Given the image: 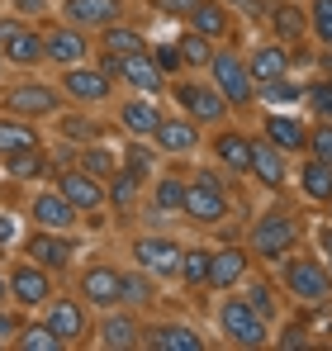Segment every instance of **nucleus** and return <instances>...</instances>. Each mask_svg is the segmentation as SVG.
I'll return each mask as SVG.
<instances>
[{"instance_id": "obj_1", "label": "nucleus", "mask_w": 332, "mask_h": 351, "mask_svg": "<svg viewBox=\"0 0 332 351\" xmlns=\"http://www.w3.org/2000/svg\"><path fill=\"white\" fill-rule=\"evenodd\" d=\"M299 214H289V209H266L261 219H257V228H252V252L261 256V261H280V256H289L294 252V242H299Z\"/></svg>"}, {"instance_id": "obj_45", "label": "nucleus", "mask_w": 332, "mask_h": 351, "mask_svg": "<svg viewBox=\"0 0 332 351\" xmlns=\"http://www.w3.org/2000/svg\"><path fill=\"white\" fill-rule=\"evenodd\" d=\"M81 167H86V171H91V176H100V180H105V176L114 171V157H110V152H105V147H91V152L81 157Z\"/></svg>"}, {"instance_id": "obj_40", "label": "nucleus", "mask_w": 332, "mask_h": 351, "mask_svg": "<svg viewBox=\"0 0 332 351\" xmlns=\"http://www.w3.org/2000/svg\"><path fill=\"white\" fill-rule=\"evenodd\" d=\"M152 299H157V294H152V276H147L143 266H138V271H123V304L138 308V304H152Z\"/></svg>"}, {"instance_id": "obj_56", "label": "nucleus", "mask_w": 332, "mask_h": 351, "mask_svg": "<svg viewBox=\"0 0 332 351\" xmlns=\"http://www.w3.org/2000/svg\"><path fill=\"white\" fill-rule=\"evenodd\" d=\"M328 204H332V199H328Z\"/></svg>"}, {"instance_id": "obj_28", "label": "nucleus", "mask_w": 332, "mask_h": 351, "mask_svg": "<svg viewBox=\"0 0 332 351\" xmlns=\"http://www.w3.org/2000/svg\"><path fill=\"white\" fill-rule=\"evenodd\" d=\"M299 190H304L309 199L328 204V199H332V162H323V157H309V162L299 167Z\"/></svg>"}, {"instance_id": "obj_14", "label": "nucleus", "mask_w": 332, "mask_h": 351, "mask_svg": "<svg viewBox=\"0 0 332 351\" xmlns=\"http://www.w3.org/2000/svg\"><path fill=\"white\" fill-rule=\"evenodd\" d=\"M81 304H91V308H114V304H123V271H114V266H91V271L81 276Z\"/></svg>"}, {"instance_id": "obj_33", "label": "nucleus", "mask_w": 332, "mask_h": 351, "mask_svg": "<svg viewBox=\"0 0 332 351\" xmlns=\"http://www.w3.org/2000/svg\"><path fill=\"white\" fill-rule=\"evenodd\" d=\"M100 43H105V53H114V58H128V53H143L147 48V38L138 29H128V24H110Z\"/></svg>"}, {"instance_id": "obj_3", "label": "nucleus", "mask_w": 332, "mask_h": 351, "mask_svg": "<svg viewBox=\"0 0 332 351\" xmlns=\"http://www.w3.org/2000/svg\"><path fill=\"white\" fill-rule=\"evenodd\" d=\"M190 223H223L228 219V190L214 171H200L185 180V209H180Z\"/></svg>"}, {"instance_id": "obj_30", "label": "nucleus", "mask_w": 332, "mask_h": 351, "mask_svg": "<svg viewBox=\"0 0 332 351\" xmlns=\"http://www.w3.org/2000/svg\"><path fill=\"white\" fill-rule=\"evenodd\" d=\"M266 138L276 143L280 152H299V147H309V128H304L299 119H285V114L266 119Z\"/></svg>"}, {"instance_id": "obj_41", "label": "nucleus", "mask_w": 332, "mask_h": 351, "mask_svg": "<svg viewBox=\"0 0 332 351\" xmlns=\"http://www.w3.org/2000/svg\"><path fill=\"white\" fill-rule=\"evenodd\" d=\"M309 29H313V38L332 48V0H313L309 5Z\"/></svg>"}, {"instance_id": "obj_13", "label": "nucleus", "mask_w": 332, "mask_h": 351, "mask_svg": "<svg viewBox=\"0 0 332 351\" xmlns=\"http://www.w3.org/2000/svg\"><path fill=\"white\" fill-rule=\"evenodd\" d=\"M5 110L14 119H48L57 114V90L43 86V81H24V86H14L5 95Z\"/></svg>"}, {"instance_id": "obj_54", "label": "nucleus", "mask_w": 332, "mask_h": 351, "mask_svg": "<svg viewBox=\"0 0 332 351\" xmlns=\"http://www.w3.org/2000/svg\"><path fill=\"white\" fill-rule=\"evenodd\" d=\"M10 299V276H0V304Z\"/></svg>"}, {"instance_id": "obj_16", "label": "nucleus", "mask_w": 332, "mask_h": 351, "mask_svg": "<svg viewBox=\"0 0 332 351\" xmlns=\"http://www.w3.org/2000/svg\"><path fill=\"white\" fill-rule=\"evenodd\" d=\"M29 214H34V228H53V233H71L76 219H81V209H76L62 190H43Z\"/></svg>"}, {"instance_id": "obj_34", "label": "nucleus", "mask_w": 332, "mask_h": 351, "mask_svg": "<svg viewBox=\"0 0 332 351\" xmlns=\"http://www.w3.org/2000/svg\"><path fill=\"white\" fill-rule=\"evenodd\" d=\"M5 171L14 176V180H38V176L48 171V157L38 147H24V152H10L5 157Z\"/></svg>"}, {"instance_id": "obj_44", "label": "nucleus", "mask_w": 332, "mask_h": 351, "mask_svg": "<svg viewBox=\"0 0 332 351\" xmlns=\"http://www.w3.org/2000/svg\"><path fill=\"white\" fill-rule=\"evenodd\" d=\"M309 157H323V162H332V123H318V128L309 133Z\"/></svg>"}, {"instance_id": "obj_17", "label": "nucleus", "mask_w": 332, "mask_h": 351, "mask_svg": "<svg viewBox=\"0 0 332 351\" xmlns=\"http://www.w3.org/2000/svg\"><path fill=\"white\" fill-rule=\"evenodd\" d=\"M43 53H48L53 66H76V62H86V53H91V38H86V29L62 24L53 34H43Z\"/></svg>"}, {"instance_id": "obj_5", "label": "nucleus", "mask_w": 332, "mask_h": 351, "mask_svg": "<svg viewBox=\"0 0 332 351\" xmlns=\"http://www.w3.org/2000/svg\"><path fill=\"white\" fill-rule=\"evenodd\" d=\"M209 76H214V86L223 90V100H228L233 110H247V105L257 100L252 66L237 58V53H214V58H209Z\"/></svg>"}, {"instance_id": "obj_19", "label": "nucleus", "mask_w": 332, "mask_h": 351, "mask_svg": "<svg viewBox=\"0 0 332 351\" xmlns=\"http://www.w3.org/2000/svg\"><path fill=\"white\" fill-rule=\"evenodd\" d=\"M43 323H48L57 337L71 347V342H81V337H86V304H81V299H53Z\"/></svg>"}, {"instance_id": "obj_4", "label": "nucleus", "mask_w": 332, "mask_h": 351, "mask_svg": "<svg viewBox=\"0 0 332 351\" xmlns=\"http://www.w3.org/2000/svg\"><path fill=\"white\" fill-rule=\"evenodd\" d=\"M285 290L299 304H328L332 299V271L318 256H289L285 261Z\"/></svg>"}, {"instance_id": "obj_8", "label": "nucleus", "mask_w": 332, "mask_h": 351, "mask_svg": "<svg viewBox=\"0 0 332 351\" xmlns=\"http://www.w3.org/2000/svg\"><path fill=\"white\" fill-rule=\"evenodd\" d=\"M62 90L76 100V105H105L114 90V76L105 66H62Z\"/></svg>"}, {"instance_id": "obj_32", "label": "nucleus", "mask_w": 332, "mask_h": 351, "mask_svg": "<svg viewBox=\"0 0 332 351\" xmlns=\"http://www.w3.org/2000/svg\"><path fill=\"white\" fill-rule=\"evenodd\" d=\"M24 147H38V133H34V123L29 119H0V157H10V152H24Z\"/></svg>"}, {"instance_id": "obj_39", "label": "nucleus", "mask_w": 332, "mask_h": 351, "mask_svg": "<svg viewBox=\"0 0 332 351\" xmlns=\"http://www.w3.org/2000/svg\"><path fill=\"white\" fill-rule=\"evenodd\" d=\"M138 185H143V180H138L133 171H119V176H110V204L119 209V214H128V209L138 204Z\"/></svg>"}, {"instance_id": "obj_37", "label": "nucleus", "mask_w": 332, "mask_h": 351, "mask_svg": "<svg viewBox=\"0 0 332 351\" xmlns=\"http://www.w3.org/2000/svg\"><path fill=\"white\" fill-rule=\"evenodd\" d=\"M14 347L19 351H62L67 342L57 337L48 323H34V328H19V337H14Z\"/></svg>"}, {"instance_id": "obj_6", "label": "nucleus", "mask_w": 332, "mask_h": 351, "mask_svg": "<svg viewBox=\"0 0 332 351\" xmlns=\"http://www.w3.org/2000/svg\"><path fill=\"white\" fill-rule=\"evenodd\" d=\"M176 105L185 110V119H195V123H223V114L233 110L223 100L219 86H204V81H180L176 86Z\"/></svg>"}, {"instance_id": "obj_50", "label": "nucleus", "mask_w": 332, "mask_h": 351, "mask_svg": "<svg viewBox=\"0 0 332 351\" xmlns=\"http://www.w3.org/2000/svg\"><path fill=\"white\" fill-rule=\"evenodd\" d=\"M14 10L19 14H38V10H48V0H14Z\"/></svg>"}, {"instance_id": "obj_7", "label": "nucleus", "mask_w": 332, "mask_h": 351, "mask_svg": "<svg viewBox=\"0 0 332 351\" xmlns=\"http://www.w3.org/2000/svg\"><path fill=\"white\" fill-rule=\"evenodd\" d=\"M105 71L110 76H123L133 90H143V95H152V90H162L166 86V71L157 66V58L143 48V53H128V58H114V53H105Z\"/></svg>"}, {"instance_id": "obj_24", "label": "nucleus", "mask_w": 332, "mask_h": 351, "mask_svg": "<svg viewBox=\"0 0 332 351\" xmlns=\"http://www.w3.org/2000/svg\"><path fill=\"white\" fill-rule=\"evenodd\" d=\"M247 66H252V81L257 86H271V81H285V71H289V53H285V43H266V48H257L252 58H247Z\"/></svg>"}, {"instance_id": "obj_15", "label": "nucleus", "mask_w": 332, "mask_h": 351, "mask_svg": "<svg viewBox=\"0 0 332 351\" xmlns=\"http://www.w3.org/2000/svg\"><path fill=\"white\" fill-rule=\"evenodd\" d=\"M57 190H62L81 214H91V219H95V214H100V204L110 199V195H105V185H100V176H91L86 167H81V171H62V176H57Z\"/></svg>"}, {"instance_id": "obj_2", "label": "nucleus", "mask_w": 332, "mask_h": 351, "mask_svg": "<svg viewBox=\"0 0 332 351\" xmlns=\"http://www.w3.org/2000/svg\"><path fill=\"white\" fill-rule=\"evenodd\" d=\"M219 328H223V337H228V347L257 351V347L271 342V318H261L247 299H228V304H223L219 308Z\"/></svg>"}, {"instance_id": "obj_55", "label": "nucleus", "mask_w": 332, "mask_h": 351, "mask_svg": "<svg viewBox=\"0 0 332 351\" xmlns=\"http://www.w3.org/2000/svg\"><path fill=\"white\" fill-rule=\"evenodd\" d=\"M0 71H5V53H0Z\"/></svg>"}, {"instance_id": "obj_23", "label": "nucleus", "mask_w": 332, "mask_h": 351, "mask_svg": "<svg viewBox=\"0 0 332 351\" xmlns=\"http://www.w3.org/2000/svg\"><path fill=\"white\" fill-rule=\"evenodd\" d=\"M143 342L157 347V351H204V332H195L185 323H157Z\"/></svg>"}, {"instance_id": "obj_51", "label": "nucleus", "mask_w": 332, "mask_h": 351, "mask_svg": "<svg viewBox=\"0 0 332 351\" xmlns=\"http://www.w3.org/2000/svg\"><path fill=\"white\" fill-rule=\"evenodd\" d=\"M280 342H285V347H304V328H285Z\"/></svg>"}, {"instance_id": "obj_48", "label": "nucleus", "mask_w": 332, "mask_h": 351, "mask_svg": "<svg viewBox=\"0 0 332 351\" xmlns=\"http://www.w3.org/2000/svg\"><path fill=\"white\" fill-rule=\"evenodd\" d=\"M152 58H157V66H162V71H176V66H180V53H176V48H157Z\"/></svg>"}, {"instance_id": "obj_35", "label": "nucleus", "mask_w": 332, "mask_h": 351, "mask_svg": "<svg viewBox=\"0 0 332 351\" xmlns=\"http://www.w3.org/2000/svg\"><path fill=\"white\" fill-rule=\"evenodd\" d=\"M152 204H157V214H180L185 209V180L180 176H162L152 185Z\"/></svg>"}, {"instance_id": "obj_10", "label": "nucleus", "mask_w": 332, "mask_h": 351, "mask_svg": "<svg viewBox=\"0 0 332 351\" xmlns=\"http://www.w3.org/2000/svg\"><path fill=\"white\" fill-rule=\"evenodd\" d=\"M10 299H14L19 308H43V304L53 299V276H48L38 261L14 266V271H10Z\"/></svg>"}, {"instance_id": "obj_22", "label": "nucleus", "mask_w": 332, "mask_h": 351, "mask_svg": "<svg viewBox=\"0 0 332 351\" xmlns=\"http://www.w3.org/2000/svg\"><path fill=\"white\" fill-rule=\"evenodd\" d=\"M247 252L242 247H223L209 256V290H228V285H237L242 276H247Z\"/></svg>"}, {"instance_id": "obj_42", "label": "nucleus", "mask_w": 332, "mask_h": 351, "mask_svg": "<svg viewBox=\"0 0 332 351\" xmlns=\"http://www.w3.org/2000/svg\"><path fill=\"white\" fill-rule=\"evenodd\" d=\"M304 100H309V110L318 114V123H332V81H313V86L304 90Z\"/></svg>"}, {"instance_id": "obj_11", "label": "nucleus", "mask_w": 332, "mask_h": 351, "mask_svg": "<svg viewBox=\"0 0 332 351\" xmlns=\"http://www.w3.org/2000/svg\"><path fill=\"white\" fill-rule=\"evenodd\" d=\"M24 256L38 261L43 271H67L71 256H76V242L67 233H53V228H34V237L24 242Z\"/></svg>"}, {"instance_id": "obj_53", "label": "nucleus", "mask_w": 332, "mask_h": 351, "mask_svg": "<svg viewBox=\"0 0 332 351\" xmlns=\"http://www.w3.org/2000/svg\"><path fill=\"white\" fill-rule=\"evenodd\" d=\"M228 5H242L247 14H261V0H228Z\"/></svg>"}, {"instance_id": "obj_18", "label": "nucleus", "mask_w": 332, "mask_h": 351, "mask_svg": "<svg viewBox=\"0 0 332 351\" xmlns=\"http://www.w3.org/2000/svg\"><path fill=\"white\" fill-rule=\"evenodd\" d=\"M62 14L76 29H110V24L123 19V0H67Z\"/></svg>"}, {"instance_id": "obj_20", "label": "nucleus", "mask_w": 332, "mask_h": 351, "mask_svg": "<svg viewBox=\"0 0 332 351\" xmlns=\"http://www.w3.org/2000/svg\"><path fill=\"white\" fill-rule=\"evenodd\" d=\"M252 176H257L266 190H280V185H285V152H280L266 133L252 138Z\"/></svg>"}, {"instance_id": "obj_52", "label": "nucleus", "mask_w": 332, "mask_h": 351, "mask_svg": "<svg viewBox=\"0 0 332 351\" xmlns=\"http://www.w3.org/2000/svg\"><path fill=\"white\" fill-rule=\"evenodd\" d=\"M0 242H14V219L0 214Z\"/></svg>"}, {"instance_id": "obj_25", "label": "nucleus", "mask_w": 332, "mask_h": 351, "mask_svg": "<svg viewBox=\"0 0 332 351\" xmlns=\"http://www.w3.org/2000/svg\"><path fill=\"white\" fill-rule=\"evenodd\" d=\"M214 157H219L228 171H237V176L252 171V138H242V133H233V128H228V133L214 138Z\"/></svg>"}, {"instance_id": "obj_29", "label": "nucleus", "mask_w": 332, "mask_h": 351, "mask_svg": "<svg viewBox=\"0 0 332 351\" xmlns=\"http://www.w3.org/2000/svg\"><path fill=\"white\" fill-rule=\"evenodd\" d=\"M162 119H166V114L152 105V100H128V105L119 110V123H123L128 133H138V138H152Z\"/></svg>"}, {"instance_id": "obj_12", "label": "nucleus", "mask_w": 332, "mask_h": 351, "mask_svg": "<svg viewBox=\"0 0 332 351\" xmlns=\"http://www.w3.org/2000/svg\"><path fill=\"white\" fill-rule=\"evenodd\" d=\"M180 256H185V247H176L171 237H138L133 242V261L147 271V276H180Z\"/></svg>"}, {"instance_id": "obj_21", "label": "nucleus", "mask_w": 332, "mask_h": 351, "mask_svg": "<svg viewBox=\"0 0 332 351\" xmlns=\"http://www.w3.org/2000/svg\"><path fill=\"white\" fill-rule=\"evenodd\" d=\"M152 138H157L162 152L185 157V152H195V143H200V123H195V119H162Z\"/></svg>"}, {"instance_id": "obj_26", "label": "nucleus", "mask_w": 332, "mask_h": 351, "mask_svg": "<svg viewBox=\"0 0 332 351\" xmlns=\"http://www.w3.org/2000/svg\"><path fill=\"white\" fill-rule=\"evenodd\" d=\"M190 29L204 34V38H223V34H233V19H228L223 0H200V5L190 10Z\"/></svg>"}, {"instance_id": "obj_27", "label": "nucleus", "mask_w": 332, "mask_h": 351, "mask_svg": "<svg viewBox=\"0 0 332 351\" xmlns=\"http://www.w3.org/2000/svg\"><path fill=\"white\" fill-rule=\"evenodd\" d=\"M143 328L133 323V313H110L105 323H100V347H110V351H128V347H138L143 337H138Z\"/></svg>"}, {"instance_id": "obj_9", "label": "nucleus", "mask_w": 332, "mask_h": 351, "mask_svg": "<svg viewBox=\"0 0 332 351\" xmlns=\"http://www.w3.org/2000/svg\"><path fill=\"white\" fill-rule=\"evenodd\" d=\"M0 53H5V62H14V66H38V62L48 58L38 29L19 24V19H5L0 24Z\"/></svg>"}, {"instance_id": "obj_38", "label": "nucleus", "mask_w": 332, "mask_h": 351, "mask_svg": "<svg viewBox=\"0 0 332 351\" xmlns=\"http://www.w3.org/2000/svg\"><path fill=\"white\" fill-rule=\"evenodd\" d=\"M209 256H214V252L190 247V252L180 256V280H185V285H195V290H200V285H209Z\"/></svg>"}, {"instance_id": "obj_31", "label": "nucleus", "mask_w": 332, "mask_h": 351, "mask_svg": "<svg viewBox=\"0 0 332 351\" xmlns=\"http://www.w3.org/2000/svg\"><path fill=\"white\" fill-rule=\"evenodd\" d=\"M271 29H276L280 43H294V38H304V34H309V14H304L299 5H289V0H285V5L271 10Z\"/></svg>"}, {"instance_id": "obj_43", "label": "nucleus", "mask_w": 332, "mask_h": 351, "mask_svg": "<svg viewBox=\"0 0 332 351\" xmlns=\"http://www.w3.org/2000/svg\"><path fill=\"white\" fill-rule=\"evenodd\" d=\"M242 299H247V304H252V308H257V313H261V318H276V290H271V285H266V280H252V285H247V294H242Z\"/></svg>"}, {"instance_id": "obj_47", "label": "nucleus", "mask_w": 332, "mask_h": 351, "mask_svg": "<svg viewBox=\"0 0 332 351\" xmlns=\"http://www.w3.org/2000/svg\"><path fill=\"white\" fill-rule=\"evenodd\" d=\"M123 171H133V176H138V180H143V176L152 171V157H147V152H133V157H128V167H123Z\"/></svg>"}, {"instance_id": "obj_46", "label": "nucleus", "mask_w": 332, "mask_h": 351, "mask_svg": "<svg viewBox=\"0 0 332 351\" xmlns=\"http://www.w3.org/2000/svg\"><path fill=\"white\" fill-rule=\"evenodd\" d=\"M200 0H152V10L166 14V19H190V10H195Z\"/></svg>"}, {"instance_id": "obj_49", "label": "nucleus", "mask_w": 332, "mask_h": 351, "mask_svg": "<svg viewBox=\"0 0 332 351\" xmlns=\"http://www.w3.org/2000/svg\"><path fill=\"white\" fill-rule=\"evenodd\" d=\"M318 247H323V266L332 271V228H323V233H318Z\"/></svg>"}, {"instance_id": "obj_36", "label": "nucleus", "mask_w": 332, "mask_h": 351, "mask_svg": "<svg viewBox=\"0 0 332 351\" xmlns=\"http://www.w3.org/2000/svg\"><path fill=\"white\" fill-rule=\"evenodd\" d=\"M176 53H180L185 66H209V58H214V38H204V34L185 29V34H180V43H176Z\"/></svg>"}]
</instances>
